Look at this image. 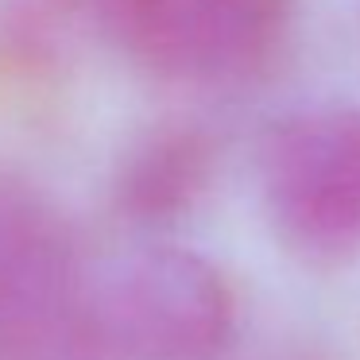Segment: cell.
<instances>
[{
	"mask_svg": "<svg viewBox=\"0 0 360 360\" xmlns=\"http://www.w3.org/2000/svg\"><path fill=\"white\" fill-rule=\"evenodd\" d=\"M89 321L101 356L213 360L236 333V295L210 256L151 240L89 271Z\"/></svg>",
	"mask_w": 360,
	"mask_h": 360,
	"instance_id": "1",
	"label": "cell"
},
{
	"mask_svg": "<svg viewBox=\"0 0 360 360\" xmlns=\"http://www.w3.org/2000/svg\"><path fill=\"white\" fill-rule=\"evenodd\" d=\"M94 24L159 78L248 86L283 63L290 0H86Z\"/></svg>",
	"mask_w": 360,
	"mask_h": 360,
	"instance_id": "2",
	"label": "cell"
},
{
	"mask_svg": "<svg viewBox=\"0 0 360 360\" xmlns=\"http://www.w3.org/2000/svg\"><path fill=\"white\" fill-rule=\"evenodd\" d=\"M0 360H101L70 229L12 179H0Z\"/></svg>",
	"mask_w": 360,
	"mask_h": 360,
	"instance_id": "3",
	"label": "cell"
},
{
	"mask_svg": "<svg viewBox=\"0 0 360 360\" xmlns=\"http://www.w3.org/2000/svg\"><path fill=\"white\" fill-rule=\"evenodd\" d=\"M259 198L275 236L318 264L360 252V109L326 105L267 128Z\"/></svg>",
	"mask_w": 360,
	"mask_h": 360,
	"instance_id": "4",
	"label": "cell"
},
{
	"mask_svg": "<svg viewBox=\"0 0 360 360\" xmlns=\"http://www.w3.org/2000/svg\"><path fill=\"white\" fill-rule=\"evenodd\" d=\"M217 143L198 124H163L124 155L117 171V210L140 225L179 221L213 182Z\"/></svg>",
	"mask_w": 360,
	"mask_h": 360,
	"instance_id": "5",
	"label": "cell"
}]
</instances>
